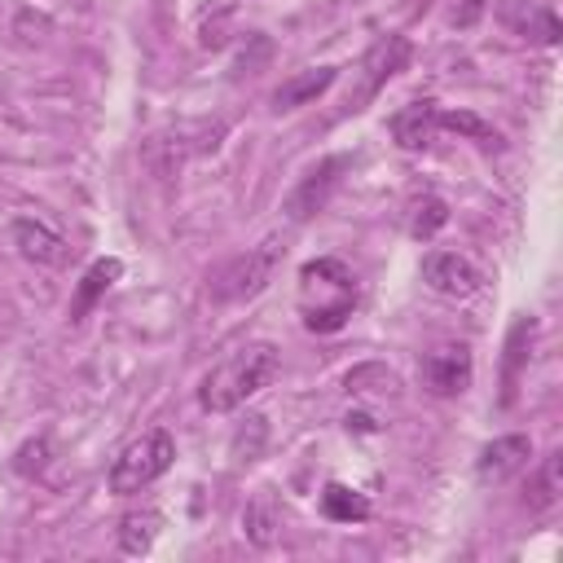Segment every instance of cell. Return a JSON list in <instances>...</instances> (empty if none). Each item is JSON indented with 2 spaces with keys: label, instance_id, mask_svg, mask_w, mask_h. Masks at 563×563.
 <instances>
[{
  "label": "cell",
  "instance_id": "4fadbf2b",
  "mask_svg": "<svg viewBox=\"0 0 563 563\" xmlns=\"http://www.w3.org/2000/svg\"><path fill=\"white\" fill-rule=\"evenodd\" d=\"M334 79H339L334 66H308V70H299V75H290V79L277 84V92H273V110H299V106L317 101Z\"/></svg>",
  "mask_w": 563,
  "mask_h": 563
},
{
  "label": "cell",
  "instance_id": "9c48e42d",
  "mask_svg": "<svg viewBox=\"0 0 563 563\" xmlns=\"http://www.w3.org/2000/svg\"><path fill=\"white\" fill-rule=\"evenodd\" d=\"M347 167V158H321L317 167H308L303 172V180L286 194V216L299 224V220H312L325 202H330V194H334V185H339V172Z\"/></svg>",
  "mask_w": 563,
  "mask_h": 563
},
{
  "label": "cell",
  "instance_id": "d6986e66",
  "mask_svg": "<svg viewBox=\"0 0 563 563\" xmlns=\"http://www.w3.org/2000/svg\"><path fill=\"white\" fill-rule=\"evenodd\" d=\"M506 22L519 31V35H532V40H541V44H554L559 40V18L550 13V9H537V4H506Z\"/></svg>",
  "mask_w": 563,
  "mask_h": 563
},
{
  "label": "cell",
  "instance_id": "7a4b0ae2",
  "mask_svg": "<svg viewBox=\"0 0 563 563\" xmlns=\"http://www.w3.org/2000/svg\"><path fill=\"white\" fill-rule=\"evenodd\" d=\"M356 308V277L339 260H312L299 273V312L303 325L317 334L339 330Z\"/></svg>",
  "mask_w": 563,
  "mask_h": 563
},
{
  "label": "cell",
  "instance_id": "6da1fadb",
  "mask_svg": "<svg viewBox=\"0 0 563 563\" xmlns=\"http://www.w3.org/2000/svg\"><path fill=\"white\" fill-rule=\"evenodd\" d=\"M282 374V356L273 343H246L238 347L229 361H220L207 378H202V409L211 413H233L238 405H246L255 391H264L273 378Z\"/></svg>",
  "mask_w": 563,
  "mask_h": 563
},
{
  "label": "cell",
  "instance_id": "ba28073f",
  "mask_svg": "<svg viewBox=\"0 0 563 563\" xmlns=\"http://www.w3.org/2000/svg\"><path fill=\"white\" fill-rule=\"evenodd\" d=\"M422 282L444 299H471L484 286V273L457 251H431L422 260Z\"/></svg>",
  "mask_w": 563,
  "mask_h": 563
},
{
  "label": "cell",
  "instance_id": "277c9868",
  "mask_svg": "<svg viewBox=\"0 0 563 563\" xmlns=\"http://www.w3.org/2000/svg\"><path fill=\"white\" fill-rule=\"evenodd\" d=\"M282 255H286V246H282L277 238H268V242H260V246H246L242 255H233V260L211 277V299H216V303L255 299V295L273 282Z\"/></svg>",
  "mask_w": 563,
  "mask_h": 563
},
{
  "label": "cell",
  "instance_id": "2e32d148",
  "mask_svg": "<svg viewBox=\"0 0 563 563\" xmlns=\"http://www.w3.org/2000/svg\"><path fill=\"white\" fill-rule=\"evenodd\" d=\"M158 528H163V515L158 510H128L119 519V550L123 554H145L154 541H158Z\"/></svg>",
  "mask_w": 563,
  "mask_h": 563
},
{
  "label": "cell",
  "instance_id": "7402d4cb",
  "mask_svg": "<svg viewBox=\"0 0 563 563\" xmlns=\"http://www.w3.org/2000/svg\"><path fill=\"white\" fill-rule=\"evenodd\" d=\"M528 339H532V321H515V330L506 339V405L515 400V383H519V369L528 361Z\"/></svg>",
  "mask_w": 563,
  "mask_h": 563
},
{
  "label": "cell",
  "instance_id": "5b68a950",
  "mask_svg": "<svg viewBox=\"0 0 563 563\" xmlns=\"http://www.w3.org/2000/svg\"><path fill=\"white\" fill-rule=\"evenodd\" d=\"M194 132H198V123L154 132V136L141 145L145 167H150L158 180H172V176L185 167V158H189V154H207V150H216V145H220V141H211V136H198V141H194Z\"/></svg>",
  "mask_w": 563,
  "mask_h": 563
},
{
  "label": "cell",
  "instance_id": "d4e9b609",
  "mask_svg": "<svg viewBox=\"0 0 563 563\" xmlns=\"http://www.w3.org/2000/svg\"><path fill=\"white\" fill-rule=\"evenodd\" d=\"M18 475H35V471H44L48 466V440H26L22 449H18Z\"/></svg>",
  "mask_w": 563,
  "mask_h": 563
},
{
  "label": "cell",
  "instance_id": "ac0fdd59",
  "mask_svg": "<svg viewBox=\"0 0 563 563\" xmlns=\"http://www.w3.org/2000/svg\"><path fill=\"white\" fill-rule=\"evenodd\" d=\"M119 273H123V264L119 260H97L88 273H84V282H79V290H75V308H70V317L79 321L114 282H119Z\"/></svg>",
  "mask_w": 563,
  "mask_h": 563
},
{
  "label": "cell",
  "instance_id": "8fae6325",
  "mask_svg": "<svg viewBox=\"0 0 563 563\" xmlns=\"http://www.w3.org/2000/svg\"><path fill=\"white\" fill-rule=\"evenodd\" d=\"M528 457H532V440L528 435H501V440L484 444V453L475 462V475L484 484H506L515 471L528 466Z\"/></svg>",
  "mask_w": 563,
  "mask_h": 563
},
{
  "label": "cell",
  "instance_id": "3957f363",
  "mask_svg": "<svg viewBox=\"0 0 563 563\" xmlns=\"http://www.w3.org/2000/svg\"><path fill=\"white\" fill-rule=\"evenodd\" d=\"M172 462H176V440H172V431L154 427V431H145L141 440H132V444L114 457V466H110L106 484H110V493L128 497V493L150 488L158 475H167V471H172Z\"/></svg>",
  "mask_w": 563,
  "mask_h": 563
},
{
  "label": "cell",
  "instance_id": "e0dca14e",
  "mask_svg": "<svg viewBox=\"0 0 563 563\" xmlns=\"http://www.w3.org/2000/svg\"><path fill=\"white\" fill-rule=\"evenodd\" d=\"M321 515L334 519V523H361V519H369V497L356 493V488H347V484H325Z\"/></svg>",
  "mask_w": 563,
  "mask_h": 563
},
{
  "label": "cell",
  "instance_id": "603a6c76",
  "mask_svg": "<svg viewBox=\"0 0 563 563\" xmlns=\"http://www.w3.org/2000/svg\"><path fill=\"white\" fill-rule=\"evenodd\" d=\"M440 128H449V132H462V136H471V141H497V132L479 119V114H471V110H444L440 114Z\"/></svg>",
  "mask_w": 563,
  "mask_h": 563
},
{
  "label": "cell",
  "instance_id": "ffe728a7",
  "mask_svg": "<svg viewBox=\"0 0 563 563\" xmlns=\"http://www.w3.org/2000/svg\"><path fill=\"white\" fill-rule=\"evenodd\" d=\"M343 387H347L352 396H391V391L400 387V378H396L387 365L369 361V365H356V369H347Z\"/></svg>",
  "mask_w": 563,
  "mask_h": 563
},
{
  "label": "cell",
  "instance_id": "44dd1931",
  "mask_svg": "<svg viewBox=\"0 0 563 563\" xmlns=\"http://www.w3.org/2000/svg\"><path fill=\"white\" fill-rule=\"evenodd\" d=\"M444 220H449V202H444V198H435V194H427V198L413 207L409 233H413L418 242H431V238L444 229Z\"/></svg>",
  "mask_w": 563,
  "mask_h": 563
},
{
  "label": "cell",
  "instance_id": "9a60e30c",
  "mask_svg": "<svg viewBox=\"0 0 563 563\" xmlns=\"http://www.w3.org/2000/svg\"><path fill=\"white\" fill-rule=\"evenodd\" d=\"M277 528H282V510L273 501V493H255L242 510V532L251 545H273L277 541Z\"/></svg>",
  "mask_w": 563,
  "mask_h": 563
},
{
  "label": "cell",
  "instance_id": "52a82bcc",
  "mask_svg": "<svg viewBox=\"0 0 563 563\" xmlns=\"http://www.w3.org/2000/svg\"><path fill=\"white\" fill-rule=\"evenodd\" d=\"M409 57H413V44L405 40V35H383L369 53H365V62H361V88H356V97L347 101L352 110H361L369 97H378V88L387 84V79H396L405 66H409Z\"/></svg>",
  "mask_w": 563,
  "mask_h": 563
},
{
  "label": "cell",
  "instance_id": "8992f818",
  "mask_svg": "<svg viewBox=\"0 0 563 563\" xmlns=\"http://www.w3.org/2000/svg\"><path fill=\"white\" fill-rule=\"evenodd\" d=\"M471 347L466 343H440L422 356L418 365V378L431 396H462L471 387Z\"/></svg>",
  "mask_w": 563,
  "mask_h": 563
},
{
  "label": "cell",
  "instance_id": "cb8c5ba5",
  "mask_svg": "<svg viewBox=\"0 0 563 563\" xmlns=\"http://www.w3.org/2000/svg\"><path fill=\"white\" fill-rule=\"evenodd\" d=\"M264 435H268L264 418H260V413H251V418H246V427L233 435V457H238V462H255V457H260V449H264Z\"/></svg>",
  "mask_w": 563,
  "mask_h": 563
},
{
  "label": "cell",
  "instance_id": "30bf717a",
  "mask_svg": "<svg viewBox=\"0 0 563 563\" xmlns=\"http://www.w3.org/2000/svg\"><path fill=\"white\" fill-rule=\"evenodd\" d=\"M13 246L22 251V260L44 264V268H62L70 246L57 229H48L44 220H13Z\"/></svg>",
  "mask_w": 563,
  "mask_h": 563
},
{
  "label": "cell",
  "instance_id": "5bb4252c",
  "mask_svg": "<svg viewBox=\"0 0 563 563\" xmlns=\"http://www.w3.org/2000/svg\"><path fill=\"white\" fill-rule=\"evenodd\" d=\"M559 497H563V453H550L528 479V510L545 515L550 506H559Z\"/></svg>",
  "mask_w": 563,
  "mask_h": 563
},
{
  "label": "cell",
  "instance_id": "7c38bea8",
  "mask_svg": "<svg viewBox=\"0 0 563 563\" xmlns=\"http://www.w3.org/2000/svg\"><path fill=\"white\" fill-rule=\"evenodd\" d=\"M435 128H440L435 101H409V106H400L391 114V136H396L400 150H427L431 136H435Z\"/></svg>",
  "mask_w": 563,
  "mask_h": 563
}]
</instances>
